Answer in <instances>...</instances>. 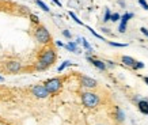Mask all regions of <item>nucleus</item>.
<instances>
[{"instance_id": "c85d7f7f", "label": "nucleus", "mask_w": 148, "mask_h": 125, "mask_svg": "<svg viewBox=\"0 0 148 125\" xmlns=\"http://www.w3.org/2000/svg\"><path fill=\"white\" fill-rule=\"evenodd\" d=\"M106 62H108L109 67H114V62H113V61H106Z\"/></svg>"}, {"instance_id": "cd10ccee", "label": "nucleus", "mask_w": 148, "mask_h": 125, "mask_svg": "<svg viewBox=\"0 0 148 125\" xmlns=\"http://www.w3.org/2000/svg\"><path fill=\"white\" fill-rule=\"evenodd\" d=\"M56 45H57V46H60V48H64V44L61 42V41H56Z\"/></svg>"}, {"instance_id": "423d86ee", "label": "nucleus", "mask_w": 148, "mask_h": 125, "mask_svg": "<svg viewBox=\"0 0 148 125\" xmlns=\"http://www.w3.org/2000/svg\"><path fill=\"white\" fill-rule=\"evenodd\" d=\"M5 69L10 72V73H16L22 69V64L16 60H11V61L5 62Z\"/></svg>"}, {"instance_id": "b1692460", "label": "nucleus", "mask_w": 148, "mask_h": 125, "mask_svg": "<svg viewBox=\"0 0 148 125\" xmlns=\"http://www.w3.org/2000/svg\"><path fill=\"white\" fill-rule=\"evenodd\" d=\"M63 36L65 37V38H68V40H71L72 34H71V31L69 30H63Z\"/></svg>"}, {"instance_id": "9d476101", "label": "nucleus", "mask_w": 148, "mask_h": 125, "mask_svg": "<svg viewBox=\"0 0 148 125\" xmlns=\"http://www.w3.org/2000/svg\"><path fill=\"white\" fill-rule=\"evenodd\" d=\"M64 48H67L69 52H73V53H80V50H79V48H77V44L75 42V41H69L68 44L64 45Z\"/></svg>"}, {"instance_id": "9b49d317", "label": "nucleus", "mask_w": 148, "mask_h": 125, "mask_svg": "<svg viewBox=\"0 0 148 125\" xmlns=\"http://www.w3.org/2000/svg\"><path fill=\"white\" fill-rule=\"evenodd\" d=\"M121 60H122V62H124L125 65H128V67H132V68L135 67V64H136V60H135V58L129 57V56H124Z\"/></svg>"}, {"instance_id": "0eeeda50", "label": "nucleus", "mask_w": 148, "mask_h": 125, "mask_svg": "<svg viewBox=\"0 0 148 125\" xmlns=\"http://www.w3.org/2000/svg\"><path fill=\"white\" fill-rule=\"evenodd\" d=\"M80 84L83 86V87H86V89H95L97 86H98V83H97V80L95 79H92V78H88V76H80Z\"/></svg>"}, {"instance_id": "dca6fc26", "label": "nucleus", "mask_w": 148, "mask_h": 125, "mask_svg": "<svg viewBox=\"0 0 148 125\" xmlns=\"http://www.w3.org/2000/svg\"><path fill=\"white\" fill-rule=\"evenodd\" d=\"M108 44L110 46H116V48H125V46H128V44H120V42H113V41H108Z\"/></svg>"}, {"instance_id": "412c9836", "label": "nucleus", "mask_w": 148, "mask_h": 125, "mask_svg": "<svg viewBox=\"0 0 148 125\" xmlns=\"http://www.w3.org/2000/svg\"><path fill=\"white\" fill-rule=\"evenodd\" d=\"M126 23H120V26H118V31H120V33H125L126 31Z\"/></svg>"}, {"instance_id": "2f4dec72", "label": "nucleus", "mask_w": 148, "mask_h": 125, "mask_svg": "<svg viewBox=\"0 0 148 125\" xmlns=\"http://www.w3.org/2000/svg\"><path fill=\"white\" fill-rule=\"evenodd\" d=\"M4 80V79H3V76H0V82H3Z\"/></svg>"}, {"instance_id": "ddd939ff", "label": "nucleus", "mask_w": 148, "mask_h": 125, "mask_svg": "<svg viewBox=\"0 0 148 125\" xmlns=\"http://www.w3.org/2000/svg\"><path fill=\"white\" fill-rule=\"evenodd\" d=\"M133 16H135V15H133L132 12H125L124 15H121V18H120L121 19V23H126V25H128V22H129Z\"/></svg>"}, {"instance_id": "a211bd4d", "label": "nucleus", "mask_w": 148, "mask_h": 125, "mask_svg": "<svg viewBox=\"0 0 148 125\" xmlns=\"http://www.w3.org/2000/svg\"><path fill=\"white\" fill-rule=\"evenodd\" d=\"M87 29H88V30H90V33L91 34H92V36H95L97 37V38H99V40H102V41H105V38H103L102 36H99L98 33H97V31L94 30V29H92V27H90V26H87Z\"/></svg>"}, {"instance_id": "7ed1b4c3", "label": "nucleus", "mask_w": 148, "mask_h": 125, "mask_svg": "<svg viewBox=\"0 0 148 125\" xmlns=\"http://www.w3.org/2000/svg\"><path fill=\"white\" fill-rule=\"evenodd\" d=\"M34 36H36V40L42 45L49 44L50 40H52L49 30H48L45 26H42V25H38V26H37L36 31H34Z\"/></svg>"}, {"instance_id": "4468645a", "label": "nucleus", "mask_w": 148, "mask_h": 125, "mask_svg": "<svg viewBox=\"0 0 148 125\" xmlns=\"http://www.w3.org/2000/svg\"><path fill=\"white\" fill-rule=\"evenodd\" d=\"M36 4L38 5L42 11H45V12H50V8L45 4V3H44V1H42V0H36Z\"/></svg>"}, {"instance_id": "c756f323", "label": "nucleus", "mask_w": 148, "mask_h": 125, "mask_svg": "<svg viewBox=\"0 0 148 125\" xmlns=\"http://www.w3.org/2000/svg\"><path fill=\"white\" fill-rule=\"evenodd\" d=\"M102 31H105V33H108V34H109V33H110V30H109V29H106V27H103V29H102Z\"/></svg>"}, {"instance_id": "f3484780", "label": "nucleus", "mask_w": 148, "mask_h": 125, "mask_svg": "<svg viewBox=\"0 0 148 125\" xmlns=\"http://www.w3.org/2000/svg\"><path fill=\"white\" fill-rule=\"evenodd\" d=\"M110 16H112V12H110L109 8H106L105 10V15H103V22H109V21H110Z\"/></svg>"}, {"instance_id": "39448f33", "label": "nucleus", "mask_w": 148, "mask_h": 125, "mask_svg": "<svg viewBox=\"0 0 148 125\" xmlns=\"http://www.w3.org/2000/svg\"><path fill=\"white\" fill-rule=\"evenodd\" d=\"M32 94L36 97V98H40V99H44V98H48V97H49V93H48V90L45 89V86L44 84L33 86L32 87Z\"/></svg>"}, {"instance_id": "2eb2a0df", "label": "nucleus", "mask_w": 148, "mask_h": 125, "mask_svg": "<svg viewBox=\"0 0 148 125\" xmlns=\"http://www.w3.org/2000/svg\"><path fill=\"white\" fill-rule=\"evenodd\" d=\"M69 65H73V62H71L69 60H65V61H64L63 64H61V65L57 68V71H58V72H63L64 69H65L67 67H69Z\"/></svg>"}, {"instance_id": "20e7f679", "label": "nucleus", "mask_w": 148, "mask_h": 125, "mask_svg": "<svg viewBox=\"0 0 148 125\" xmlns=\"http://www.w3.org/2000/svg\"><path fill=\"white\" fill-rule=\"evenodd\" d=\"M44 86H45V89L48 90L49 94H56L63 87V80H61L60 78H52L49 80H46Z\"/></svg>"}, {"instance_id": "f257e3e1", "label": "nucleus", "mask_w": 148, "mask_h": 125, "mask_svg": "<svg viewBox=\"0 0 148 125\" xmlns=\"http://www.w3.org/2000/svg\"><path fill=\"white\" fill-rule=\"evenodd\" d=\"M57 58V54H56V50L53 48H45V49L41 50L40 57H38V61L36 64V69L38 71H45L49 67H52Z\"/></svg>"}, {"instance_id": "aec40b11", "label": "nucleus", "mask_w": 148, "mask_h": 125, "mask_svg": "<svg viewBox=\"0 0 148 125\" xmlns=\"http://www.w3.org/2000/svg\"><path fill=\"white\" fill-rule=\"evenodd\" d=\"M120 18H121V15H120L118 12H114V14H112L110 21H113V22H117V21H120Z\"/></svg>"}, {"instance_id": "a878e982", "label": "nucleus", "mask_w": 148, "mask_h": 125, "mask_svg": "<svg viewBox=\"0 0 148 125\" xmlns=\"http://www.w3.org/2000/svg\"><path fill=\"white\" fill-rule=\"evenodd\" d=\"M140 30H141V33H143L144 36H147V37H148V30H147V29H145V27H141Z\"/></svg>"}, {"instance_id": "6e6552de", "label": "nucleus", "mask_w": 148, "mask_h": 125, "mask_svg": "<svg viewBox=\"0 0 148 125\" xmlns=\"http://www.w3.org/2000/svg\"><path fill=\"white\" fill-rule=\"evenodd\" d=\"M87 60H88L95 68H98L99 71H105V69H106V62L101 61V60H98V58L91 57V56H87Z\"/></svg>"}, {"instance_id": "393cba45", "label": "nucleus", "mask_w": 148, "mask_h": 125, "mask_svg": "<svg viewBox=\"0 0 148 125\" xmlns=\"http://www.w3.org/2000/svg\"><path fill=\"white\" fill-rule=\"evenodd\" d=\"M139 4L141 5L144 10H148V3L145 1V0H139Z\"/></svg>"}, {"instance_id": "f03ea898", "label": "nucleus", "mask_w": 148, "mask_h": 125, "mask_svg": "<svg viewBox=\"0 0 148 125\" xmlns=\"http://www.w3.org/2000/svg\"><path fill=\"white\" fill-rule=\"evenodd\" d=\"M99 102H101V98H99L98 94L90 93V91L82 93V103H83L86 107H88V109H95V107L99 105Z\"/></svg>"}, {"instance_id": "1a4fd4ad", "label": "nucleus", "mask_w": 148, "mask_h": 125, "mask_svg": "<svg viewBox=\"0 0 148 125\" xmlns=\"http://www.w3.org/2000/svg\"><path fill=\"white\" fill-rule=\"evenodd\" d=\"M137 107H139L140 113H143V114H148V101L147 99H141V101H139Z\"/></svg>"}, {"instance_id": "bb28decb", "label": "nucleus", "mask_w": 148, "mask_h": 125, "mask_svg": "<svg viewBox=\"0 0 148 125\" xmlns=\"http://www.w3.org/2000/svg\"><path fill=\"white\" fill-rule=\"evenodd\" d=\"M52 1H53V3H54L56 5H58V7H61V5H63V4H61V1H60V0H52Z\"/></svg>"}, {"instance_id": "7c9ffc66", "label": "nucleus", "mask_w": 148, "mask_h": 125, "mask_svg": "<svg viewBox=\"0 0 148 125\" xmlns=\"http://www.w3.org/2000/svg\"><path fill=\"white\" fill-rule=\"evenodd\" d=\"M144 82H145V83L148 84V76H145V78H144Z\"/></svg>"}, {"instance_id": "5701e85b", "label": "nucleus", "mask_w": 148, "mask_h": 125, "mask_svg": "<svg viewBox=\"0 0 148 125\" xmlns=\"http://www.w3.org/2000/svg\"><path fill=\"white\" fill-rule=\"evenodd\" d=\"M30 19H32V22L37 23V25L40 23V19H38V16H37V15H34V14H32V15H30Z\"/></svg>"}, {"instance_id": "f8f14e48", "label": "nucleus", "mask_w": 148, "mask_h": 125, "mask_svg": "<svg viewBox=\"0 0 148 125\" xmlns=\"http://www.w3.org/2000/svg\"><path fill=\"white\" fill-rule=\"evenodd\" d=\"M114 117H116V120L118 121V122H122V121L125 120V113L122 112L120 107H116V114H114Z\"/></svg>"}, {"instance_id": "4be33fe9", "label": "nucleus", "mask_w": 148, "mask_h": 125, "mask_svg": "<svg viewBox=\"0 0 148 125\" xmlns=\"http://www.w3.org/2000/svg\"><path fill=\"white\" fill-rule=\"evenodd\" d=\"M135 69H141V68H144V62H141V61H136V64H135Z\"/></svg>"}, {"instance_id": "6ab92c4d", "label": "nucleus", "mask_w": 148, "mask_h": 125, "mask_svg": "<svg viewBox=\"0 0 148 125\" xmlns=\"http://www.w3.org/2000/svg\"><path fill=\"white\" fill-rule=\"evenodd\" d=\"M69 16H71V18L73 19V21H75V22H76L77 25H83V22H82L80 19H79V18L76 16V15H75V12H72V11H69Z\"/></svg>"}]
</instances>
